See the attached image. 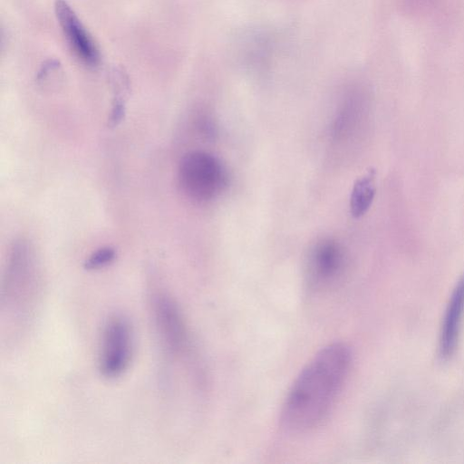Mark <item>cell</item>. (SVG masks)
<instances>
[{
    "label": "cell",
    "mask_w": 464,
    "mask_h": 464,
    "mask_svg": "<svg viewBox=\"0 0 464 464\" xmlns=\"http://www.w3.org/2000/svg\"><path fill=\"white\" fill-rule=\"evenodd\" d=\"M464 312V274L459 279L451 295L442 324L440 354L448 359L454 353L461 318Z\"/></svg>",
    "instance_id": "obj_8"
},
{
    "label": "cell",
    "mask_w": 464,
    "mask_h": 464,
    "mask_svg": "<svg viewBox=\"0 0 464 464\" xmlns=\"http://www.w3.org/2000/svg\"><path fill=\"white\" fill-rule=\"evenodd\" d=\"M126 112L125 102L121 93H115L110 116L108 118V125L115 127L119 125L124 119Z\"/></svg>",
    "instance_id": "obj_11"
},
{
    "label": "cell",
    "mask_w": 464,
    "mask_h": 464,
    "mask_svg": "<svg viewBox=\"0 0 464 464\" xmlns=\"http://www.w3.org/2000/svg\"><path fill=\"white\" fill-rule=\"evenodd\" d=\"M132 354L130 324L122 315L111 317L103 329L100 353V370L109 379L121 376L128 368Z\"/></svg>",
    "instance_id": "obj_4"
},
{
    "label": "cell",
    "mask_w": 464,
    "mask_h": 464,
    "mask_svg": "<svg viewBox=\"0 0 464 464\" xmlns=\"http://www.w3.org/2000/svg\"><path fill=\"white\" fill-rule=\"evenodd\" d=\"M116 257L115 249L110 246L99 248L93 252L85 261L84 267L87 270H94L111 264Z\"/></svg>",
    "instance_id": "obj_10"
},
{
    "label": "cell",
    "mask_w": 464,
    "mask_h": 464,
    "mask_svg": "<svg viewBox=\"0 0 464 464\" xmlns=\"http://www.w3.org/2000/svg\"><path fill=\"white\" fill-rule=\"evenodd\" d=\"M39 290V272L34 252L25 242H16L4 276L2 306L13 319L24 321L33 313Z\"/></svg>",
    "instance_id": "obj_2"
},
{
    "label": "cell",
    "mask_w": 464,
    "mask_h": 464,
    "mask_svg": "<svg viewBox=\"0 0 464 464\" xmlns=\"http://www.w3.org/2000/svg\"><path fill=\"white\" fill-rule=\"evenodd\" d=\"M179 180L189 198L208 202L226 188L228 177L218 158L205 151H191L180 160Z\"/></svg>",
    "instance_id": "obj_3"
},
{
    "label": "cell",
    "mask_w": 464,
    "mask_h": 464,
    "mask_svg": "<svg viewBox=\"0 0 464 464\" xmlns=\"http://www.w3.org/2000/svg\"><path fill=\"white\" fill-rule=\"evenodd\" d=\"M351 351L343 343L322 348L303 368L291 386L281 412V421L295 433L308 431L325 418L346 379Z\"/></svg>",
    "instance_id": "obj_1"
},
{
    "label": "cell",
    "mask_w": 464,
    "mask_h": 464,
    "mask_svg": "<svg viewBox=\"0 0 464 464\" xmlns=\"http://www.w3.org/2000/svg\"><path fill=\"white\" fill-rule=\"evenodd\" d=\"M152 310L163 348L171 356L183 353L188 346V332L178 304L168 294L158 293L152 299Z\"/></svg>",
    "instance_id": "obj_6"
},
{
    "label": "cell",
    "mask_w": 464,
    "mask_h": 464,
    "mask_svg": "<svg viewBox=\"0 0 464 464\" xmlns=\"http://www.w3.org/2000/svg\"><path fill=\"white\" fill-rule=\"evenodd\" d=\"M198 120L200 132L209 139L213 138L216 135V127L212 119L208 116H202Z\"/></svg>",
    "instance_id": "obj_12"
},
{
    "label": "cell",
    "mask_w": 464,
    "mask_h": 464,
    "mask_svg": "<svg viewBox=\"0 0 464 464\" xmlns=\"http://www.w3.org/2000/svg\"><path fill=\"white\" fill-rule=\"evenodd\" d=\"M374 171L358 179L352 188L350 196V211L354 218L363 216L373 201L375 196Z\"/></svg>",
    "instance_id": "obj_9"
},
{
    "label": "cell",
    "mask_w": 464,
    "mask_h": 464,
    "mask_svg": "<svg viewBox=\"0 0 464 464\" xmlns=\"http://www.w3.org/2000/svg\"><path fill=\"white\" fill-rule=\"evenodd\" d=\"M54 11L74 53L89 66H96L100 62L99 49L71 5L65 0H56Z\"/></svg>",
    "instance_id": "obj_7"
},
{
    "label": "cell",
    "mask_w": 464,
    "mask_h": 464,
    "mask_svg": "<svg viewBox=\"0 0 464 464\" xmlns=\"http://www.w3.org/2000/svg\"><path fill=\"white\" fill-rule=\"evenodd\" d=\"M345 257L342 246L332 239H324L314 245L308 255L306 280L312 290H325L334 286L342 277Z\"/></svg>",
    "instance_id": "obj_5"
}]
</instances>
